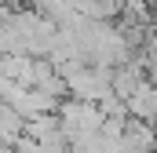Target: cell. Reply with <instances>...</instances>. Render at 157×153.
Segmentation results:
<instances>
[{
    "label": "cell",
    "instance_id": "6da1fadb",
    "mask_svg": "<svg viewBox=\"0 0 157 153\" xmlns=\"http://www.w3.org/2000/svg\"><path fill=\"white\" fill-rule=\"evenodd\" d=\"M128 113L132 120H146V124H157V88L146 80L132 99H128Z\"/></svg>",
    "mask_w": 157,
    "mask_h": 153
},
{
    "label": "cell",
    "instance_id": "7a4b0ae2",
    "mask_svg": "<svg viewBox=\"0 0 157 153\" xmlns=\"http://www.w3.org/2000/svg\"><path fill=\"white\" fill-rule=\"evenodd\" d=\"M124 142L132 146V153H157V128L146 120H128Z\"/></svg>",
    "mask_w": 157,
    "mask_h": 153
},
{
    "label": "cell",
    "instance_id": "3957f363",
    "mask_svg": "<svg viewBox=\"0 0 157 153\" xmlns=\"http://www.w3.org/2000/svg\"><path fill=\"white\" fill-rule=\"evenodd\" d=\"M154 128H157V124H154Z\"/></svg>",
    "mask_w": 157,
    "mask_h": 153
}]
</instances>
